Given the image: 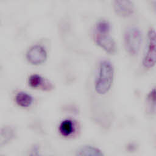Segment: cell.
I'll list each match as a JSON object with an SVG mask.
<instances>
[{"label":"cell","instance_id":"obj_1","mask_svg":"<svg viewBox=\"0 0 156 156\" xmlns=\"http://www.w3.org/2000/svg\"><path fill=\"white\" fill-rule=\"evenodd\" d=\"M114 67L107 60H102L99 65L97 77L94 82V90L99 95H104L111 89L114 79Z\"/></svg>","mask_w":156,"mask_h":156},{"label":"cell","instance_id":"obj_2","mask_svg":"<svg viewBox=\"0 0 156 156\" xmlns=\"http://www.w3.org/2000/svg\"><path fill=\"white\" fill-rule=\"evenodd\" d=\"M142 42V34L136 27L127 28L124 34V44L126 52L132 56L136 55L140 49Z\"/></svg>","mask_w":156,"mask_h":156},{"label":"cell","instance_id":"obj_3","mask_svg":"<svg viewBox=\"0 0 156 156\" xmlns=\"http://www.w3.org/2000/svg\"><path fill=\"white\" fill-rule=\"evenodd\" d=\"M143 66L146 69L153 68L156 65V31L151 29L147 32V46L144 55Z\"/></svg>","mask_w":156,"mask_h":156},{"label":"cell","instance_id":"obj_4","mask_svg":"<svg viewBox=\"0 0 156 156\" xmlns=\"http://www.w3.org/2000/svg\"><path fill=\"white\" fill-rule=\"evenodd\" d=\"M27 61L31 65L38 66L44 63L48 57L46 49L41 45L35 44L31 46L26 54Z\"/></svg>","mask_w":156,"mask_h":156},{"label":"cell","instance_id":"obj_5","mask_svg":"<svg viewBox=\"0 0 156 156\" xmlns=\"http://www.w3.org/2000/svg\"><path fill=\"white\" fill-rule=\"evenodd\" d=\"M94 40L95 43L109 54H114L116 52V44L109 34L95 33Z\"/></svg>","mask_w":156,"mask_h":156},{"label":"cell","instance_id":"obj_6","mask_svg":"<svg viewBox=\"0 0 156 156\" xmlns=\"http://www.w3.org/2000/svg\"><path fill=\"white\" fill-rule=\"evenodd\" d=\"M115 13L121 17H128L134 12V4L131 0H114L113 2Z\"/></svg>","mask_w":156,"mask_h":156},{"label":"cell","instance_id":"obj_7","mask_svg":"<svg viewBox=\"0 0 156 156\" xmlns=\"http://www.w3.org/2000/svg\"><path fill=\"white\" fill-rule=\"evenodd\" d=\"M29 85L32 88H40L43 91H51L54 88L53 85L37 74H31L28 79Z\"/></svg>","mask_w":156,"mask_h":156},{"label":"cell","instance_id":"obj_8","mask_svg":"<svg viewBox=\"0 0 156 156\" xmlns=\"http://www.w3.org/2000/svg\"><path fill=\"white\" fill-rule=\"evenodd\" d=\"M76 155L80 156H102L104 155V154L96 147L90 145H83L77 149Z\"/></svg>","mask_w":156,"mask_h":156},{"label":"cell","instance_id":"obj_9","mask_svg":"<svg viewBox=\"0 0 156 156\" xmlns=\"http://www.w3.org/2000/svg\"><path fill=\"white\" fill-rule=\"evenodd\" d=\"M15 101L18 106L23 108H27L30 106L32 104L33 98L26 92L19 91L15 96Z\"/></svg>","mask_w":156,"mask_h":156},{"label":"cell","instance_id":"obj_10","mask_svg":"<svg viewBox=\"0 0 156 156\" xmlns=\"http://www.w3.org/2000/svg\"><path fill=\"white\" fill-rule=\"evenodd\" d=\"M15 136V132L12 127L10 126L2 127L0 134V146L2 147L9 143L14 138Z\"/></svg>","mask_w":156,"mask_h":156},{"label":"cell","instance_id":"obj_11","mask_svg":"<svg viewBox=\"0 0 156 156\" xmlns=\"http://www.w3.org/2000/svg\"><path fill=\"white\" fill-rule=\"evenodd\" d=\"M60 133L63 136L71 135L74 131V124L70 119H65L61 122L58 127Z\"/></svg>","mask_w":156,"mask_h":156},{"label":"cell","instance_id":"obj_12","mask_svg":"<svg viewBox=\"0 0 156 156\" xmlns=\"http://www.w3.org/2000/svg\"><path fill=\"white\" fill-rule=\"evenodd\" d=\"M146 102L148 112H154L156 110V87L152 88L147 94Z\"/></svg>","mask_w":156,"mask_h":156},{"label":"cell","instance_id":"obj_13","mask_svg":"<svg viewBox=\"0 0 156 156\" xmlns=\"http://www.w3.org/2000/svg\"><path fill=\"white\" fill-rule=\"evenodd\" d=\"M110 29L111 25L107 20H101L98 21L96 24L95 33L109 34Z\"/></svg>","mask_w":156,"mask_h":156},{"label":"cell","instance_id":"obj_14","mask_svg":"<svg viewBox=\"0 0 156 156\" xmlns=\"http://www.w3.org/2000/svg\"><path fill=\"white\" fill-rule=\"evenodd\" d=\"M152 4L154 10L156 11V0H153L152 2Z\"/></svg>","mask_w":156,"mask_h":156}]
</instances>
